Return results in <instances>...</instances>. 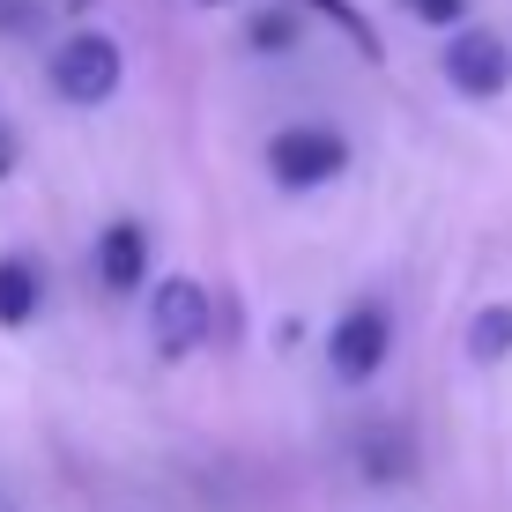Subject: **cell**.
Returning <instances> with one entry per match:
<instances>
[{
  "label": "cell",
  "mask_w": 512,
  "mask_h": 512,
  "mask_svg": "<svg viewBox=\"0 0 512 512\" xmlns=\"http://www.w3.org/2000/svg\"><path fill=\"white\" fill-rule=\"evenodd\" d=\"M119 75H127V60H119V38H104V30H75V38L52 52V90L67 104L119 97Z\"/></svg>",
  "instance_id": "obj_1"
},
{
  "label": "cell",
  "mask_w": 512,
  "mask_h": 512,
  "mask_svg": "<svg viewBox=\"0 0 512 512\" xmlns=\"http://www.w3.org/2000/svg\"><path fill=\"white\" fill-rule=\"evenodd\" d=\"M268 171H275V186H290V193L327 186V179L349 171V141L334 127H282L268 141Z\"/></svg>",
  "instance_id": "obj_2"
},
{
  "label": "cell",
  "mask_w": 512,
  "mask_h": 512,
  "mask_svg": "<svg viewBox=\"0 0 512 512\" xmlns=\"http://www.w3.org/2000/svg\"><path fill=\"white\" fill-rule=\"evenodd\" d=\"M149 334L164 357H193L208 342V290L193 275H164L149 290Z\"/></svg>",
  "instance_id": "obj_3"
},
{
  "label": "cell",
  "mask_w": 512,
  "mask_h": 512,
  "mask_svg": "<svg viewBox=\"0 0 512 512\" xmlns=\"http://www.w3.org/2000/svg\"><path fill=\"white\" fill-rule=\"evenodd\" d=\"M386 349H394V320H386L379 305H349L342 320H334V334H327V364H334L349 386L379 379V372H386Z\"/></svg>",
  "instance_id": "obj_4"
},
{
  "label": "cell",
  "mask_w": 512,
  "mask_h": 512,
  "mask_svg": "<svg viewBox=\"0 0 512 512\" xmlns=\"http://www.w3.org/2000/svg\"><path fill=\"white\" fill-rule=\"evenodd\" d=\"M446 82L461 97H498L512 82V45L498 30H453L446 38Z\"/></svg>",
  "instance_id": "obj_5"
},
{
  "label": "cell",
  "mask_w": 512,
  "mask_h": 512,
  "mask_svg": "<svg viewBox=\"0 0 512 512\" xmlns=\"http://www.w3.org/2000/svg\"><path fill=\"white\" fill-rule=\"evenodd\" d=\"M97 275H104V290H141L149 282V231L141 223H112L97 238Z\"/></svg>",
  "instance_id": "obj_6"
},
{
  "label": "cell",
  "mask_w": 512,
  "mask_h": 512,
  "mask_svg": "<svg viewBox=\"0 0 512 512\" xmlns=\"http://www.w3.org/2000/svg\"><path fill=\"white\" fill-rule=\"evenodd\" d=\"M38 268L23 253H0V327H30L38 320Z\"/></svg>",
  "instance_id": "obj_7"
},
{
  "label": "cell",
  "mask_w": 512,
  "mask_h": 512,
  "mask_svg": "<svg viewBox=\"0 0 512 512\" xmlns=\"http://www.w3.org/2000/svg\"><path fill=\"white\" fill-rule=\"evenodd\" d=\"M297 8H312V15H327L334 30H342L349 45L364 52V60H379V30H372V15L357 8V0H297Z\"/></svg>",
  "instance_id": "obj_8"
},
{
  "label": "cell",
  "mask_w": 512,
  "mask_h": 512,
  "mask_svg": "<svg viewBox=\"0 0 512 512\" xmlns=\"http://www.w3.org/2000/svg\"><path fill=\"white\" fill-rule=\"evenodd\" d=\"M468 357H475V364L512 357V305H483V312H475V327H468Z\"/></svg>",
  "instance_id": "obj_9"
},
{
  "label": "cell",
  "mask_w": 512,
  "mask_h": 512,
  "mask_svg": "<svg viewBox=\"0 0 512 512\" xmlns=\"http://www.w3.org/2000/svg\"><path fill=\"white\" fill-rule=\"evenodd\" d=\"M401 8H409L416 23H461V8H468V0H401Z\"/></svg>",
  "instance_id": "obj_10"
},
{
  "label": "cell",
  "mask_w": 512,
  "mask_h": 512,
  "mask_svg": "<svg viewBox=\"0 0 512 512\" xmlns=\"http://www.w3.org/2000/svg\"><path fill=\"white\" fill-rule=\"evenodd\" d=\"M290 38H297L290 15H260V23H253V45H260V52H268V45H290Z\"/></svg>",
  "instance_id": "obj_11"
},
{
  "label": "cell",
  "mask_w": 512,
  "mask_h": 512,
  "mask_svg": "<svg viewBox=\"0 0 512 512\" xmlns=\"http://www.w3.org/2000/svg\"><path fill=\"white\" fill-rule=\"evenodd\" d=\"M15 171V149H8V127H0V179Z\"/></svg>",
  "instance_id": "obj_12"
},
{
  "label": "cell",
  "mask_w": 512,
  "mask_h": 512,
  "mask_svg": "<svg viewBox=\"0 0 512 512\" xmlns=\"http://www.w3.org/2000/svg\"><path fill=\"white\" fill-rule=\"evenodd\" d=\"M201 8H231V0H201Z\"/></svg>",
  "instance_id": "obj_13"
},
{
  "label": "cell",
  "mask_w": 512,
  "mask_h": 512,
  "mask_svg": "<svg viewBox=\"0 0 512 512\" xmlns=\"http://www.w3.org/2000/svg\"><path fill=\"white\" fill-rule=\"evenodd\" d=\"M8 15H15V8H8V0H0V23H8Z\"/></svg>",
  "instance_id": "obj_14"
}]
</instances>
